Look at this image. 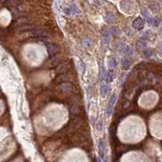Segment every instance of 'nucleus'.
I'll use <instances>...</instances> for the list:
<instances>
[{"label":"nucleus","mask_w":162,"mask_h":162,"mask_svg":"<svg viewBox=\"0 0 162 162\" xmlns=\"http://www.w3.org/2000/svg\"><path fill=\"white\" fill-rule=\"evenodd\" d=\"M69 80V77L67 76V75H62V76H58L57 77V79L55 80V83H56L57 84H63V83H66V82H68Z\"/></svg>","instance_id":"nucleus-19"},{"label":"nucleus","mask_w":162,"mask_h":162,"mask_svg":"<svg viewBox=\"0 0 162 162\" xmlns=\"http://www.w3.org/2000/svg\"><path fill=\"white\" fill-rule=\"evenodd\" d=\"M108 65H109V67L111 69L117 67V66H118V61H117L116 58L110 57L108 60Z\"/></svg>","instance_id":"nucleus-17"},{"label":"nucleus","mask_w":162,"mask_h":162,"mask_svg":"<svg viewBox=\"0 0 162 162\" xmlns=\"http://www.w3.org/2000/svg\"><path fill=\"white\" fill-rule=\"evenodd\" d=\"M116 101H117V95L115 93H113V94H112L111 96H110L108 105H107V109H106V115H107L108 118L111 116V114H112L113 105H114Z\"/></svg>","instance_id":"nucleus-2"},{"label":"nucleus","mask_w":162,"mask_h":162,"mask_svg":"<svg viewBox=\"0 0 162 162\" xmlns=\"http://www.w3.org/2000/svg\"><path fill=\"white\" fill-rule=\"evenodd\" d=\"M117 47H118V50H119V52L124 53V50H125L126 46L124 43H118V46H117Z\"/></svg>","instance_id":"nucleus-23"},{"label":"nucleus","mask_w":162,"mask_h":162,"mask_svg":"<svg viewBox=\"0 0 162 162\" xmlns=\"http://www.w3.org/2000/svg\"><path fill=\"white\" fill-rule=\"evenodd\" d=\"M122 67L124 69H125V70L129 69V67H130V60L129 59V58H127V57L122 58Z\"/></svg>","instance_id":"nucleus-18"},{"label":"nucleus","mask_w":162,"mask_h":162,"mask_svg":"<svg viewBox=\"0 0 162 162\" xmlns=\"http://www.w3.org/2000/svg\"><path fill=\"white\" fill-rule=\"evenodd\" d=\"M106 71L105 70V67H103L102 65L100 66V71H99V80L103 81L105 80V75Z\"/></svg>","instance_id":"nucleus-20"},{"label":"nucleus","mask_w":162,"mask_h":162,"mask_svg":"<svg viewBox=\"0 0 162 162\" xmlns=\"http://www.w3.org/2000/svg\"><path fill=\"white\" fill-rule=\"evenodd\" d=\"M146 47H147V44H146V41H144L143 39H139V41H137L136 43V48L137 50L140 51V52H143V50H146Z\"/></svg>","instance_id":"nucleus-12"},{"label":"nucleus","mask_w":162,"mask_h":162,"mask_svg":"<svg viewBox=\"0 0 162 162\" xmlns=\"http://www.w3.org/2000/svg\"><path fill=\"white\" fill-rule=\"evenodd\" d=\"M104 162H109V161H108V159H105V160H104Z\"/></svg>","instance_id":"nucleus-27"},{"label":"nucleus","mask_w":162,"mask_h":162,"mask_svg":"<svg viewBox=\"0 0 162 162\" xmlns=\"http://www.w3.org/2000/svg\"><path fill=\"white\" fill-rule=\"evenodd\" d=\"M101 34H102V39L104 41L105 45L109 46V41H110V32L109 29L107 27H104L101 30Z\"/></svg>","instance_id":"nucleus-5"},{"label":"nucleus","mask_w":162,"mask_h":162,"mask_svg":"<svg viewBox=\"0 0 162 162\" xmlns=\"http://www.w3.org/2000/svg\"><path fill=\"white\" fill-rule=\"evenodd\" d=\"M109 32L113 36H114V37H117L118 35V33H119L118 28H116V27H111V29H109Z\"/></svg>","instance_id":"nucleus-22"},{"label":"nucleus","mask_w":162,"mask_h":162,"mask_svg":"<svg viewBox=\"0 0 162 162\" xmlns=\"http://www.w3.org/2000/svg\"><path fill=\"white\" fill-rule=\"evenodd\" d=\"M110 90V87L109 85L107 84H103L101 86V88H100V92H101V96H105L108 94V92Z\"/></svg>","instance_id":"nucleus-16"},{"label":"nucleus","mask_w":162,"mask_h":162,"mask_svg":"<svg viewBox=\"0 0 162 162\" xmlns=\"http://www.w3.org/2000/svg\"><path fill=\"white\" fill-rule=\"evenodd\" d=\"M103 129V122L101 120V121H99L97 123H96V130H98V131H101Z\"/></svg>","instance_id":"nucleus-26"},{"label":"nucleus","mask_w":162,"mask_h":162,"mask_svg":"<svg viewBox=\"0 0 162 162\" xmlns=\"http://www.w3.org/2000/svg\"><path fill=\"white\" fill-rule=\"evenodd\" d=\"M79 12H80V10L75 5H71L70 7L64 9V13L68 16L75 15V14H78Z\"/></svg>","instance_id":"nucleus-8"},{"label":"nucleus","mask_w":162,"mask_h":162,"mask_svg":"<svg viewBox=\"0 0 162 162\" xmlns=\"http://www.w3.org/2000/svg\"><path fill=\"white\" fill-rule=\"evenodd\" d=\"M98 152L101 158L105 157V155L106 153V144L105 141L104 139H100L98 142Z\"/></svg>","instance_id":"nucleus-6"},{"label":"nucleus","mask_w":162,"mask_h":162,"mask_svg":"<svg viewBox=\"0 0 162 162\" xmlns=\"http://www.w3.org/2000/svg\"><path fill=\"white\" fill-rule=\"evenodd\" d=\"M105 20L109 25H113V24L116 22V16H115L114 14H113V12H108L105 14Z\"/></svg>","instance_id":"nucleus-11"},{"label":"nucleus","mask_w":162,"mask_h":162,"mask_svg":"<svg viewBox=\"0 0 162 162\" xmlns=\"http://www.w3.org/2000/svg\"><path fill=\"white\" fill-rule=\"evenodd\" d=\"M123 54H125L126 55H127V56H130V57H131L134 55V51H133V49L130 46H126V49L125 50H124V53Z\"/></svg>","instance_id":"nucleus-21"},{"label":"nucleus","mask_w":162,"mask_h":162,"mask_svg":"<svg viewBox=\"0 0 162 162\" xmlns=\"http://www.w3.org/2000/svg\"><path fill=\"white\" fill-rule=\"evenodd\" d=\"M31 34L33 37H39V38H46L49 36L47 31L41 27H35L31 29Z\"/></svg>","instance_id":"nucleus-1"},{"label":"nucleus","mask_w":162,"mask_h":162,"mask_svg":"<svg viewBox=\"0 0 162 162\" xmlns=\"http://www.w3.org/2000/svg\"><path fill=\"white\" fill-rule=\"evenodd\" d=\"M71 69V65L70 63H62L57 67V72L60 75H63L67 73L68 71H70Z\"/></svg>","instance_id":"nucleus-4"},{"label":"nucleus","mask_w":162,"mask_h":162,"mask_svg":"<svg viewBox=\"0 0 162 162\" xmlns=\"http://www.w3.org/2000/svg\"><path fill=\"white\" fill-rule=\"evenodd\" d=\"M64 60V57L61 56V57H56V58H53L51 59L50 63V68H55L58 67L59 65H61L63 63Z\"/></svg>","instance_id":"nucleus-7"},{"label":"nucleus","mask_w":162,"mask_h":162,"mask_svg":"<svg viewBox=\"0 0 162 162\" xmlns=\"http://www.w3.org/2000/svg\"><path fill=\"white\" fill-rule=\"evenodd\" d=\"M160 22V19H158V18H152V20H151V25H152L153 26L156 27V26L159 25Z\"/></svg>","instance_id":"nucleus-25"},{"label":"nucleus","mask_w":162,"mask_h":162,"mask_svg":"<svg viewBox=\"0 0 162 162\" xmlns=\"http://www.w3.org/2000/svg\"><path fill=\"white\" fill-rule=\"evenodd\" d=\"M114 78H115V74H114V71H113V70H110L105 73V80L106 82L111 83V82H113V80H114Z\"/></svg>","instance_id":"nucleus-13"},{"label":"nucleus","mask_w":162,"mask_h":162,"mask_svg":"<svg viewBox=\"0 0 162 162\" xmlns=\"http://www.w3.org/2000/svg\"><path fill=\"white\" fill-rule=\"evenodd\" d=\"M141 14H142L143 19H145L149 24L151 23V20H152V17H151L149 16V14H148V12H147V9L145 8H141Z\"/></svg>","instance_id":"nucleus-15"},{"label":"nucleus","mask_w":162,"mask_h":162,"mask_svg":"<svg viewBox=\"0 0 162 162\" xmlns=\"http://www.w3.org/2000/svg\"><path fill=\"white\" fill-rule=\"evenodd\" d=\"M58 88L59 89L60 91L64 92H69L72 90V85L71 83L69 82H66V83H63L58 85Z\"/></svg>","instance_id":"nucleus-10"},{"label":"nucleus","mask_w":162,"mask_h":162,"mask_svg":"<svg viewBox=\"0 0 162 162\" xmlns=\"http://www.w3.org/2000/svg\"><path fill=\"white\" fill-rule=\"evenodd\" d=\"M132 26L134 29H135L137 30H140L142 29L143 26H144V22H143V20L141 18V17H138L136 18L135 20L133 21L132 23Z\"/></svg>","instance_id":"nucleus-9"},{"label":"nucleus","mask_w":162,"mask_h":162,"mask_svg":"<svg viewBox=\"0 0 162 162\" xmlns=\"http://www.w3.org/2000/svg\"><path fill=\"white\" fill-rule=\"evenodd\" d=\"M81 44L85 48H91L93 46V42H92V39L89 38V37H84L81 41Z\"/></svg>","instance_id":"nucleus-14"},{"label":"nucleus","mask_w":162,"mask_h":162,"mask_svg":"<svg viewBox=\"0 0 162 162\" xmlns=\"http://www.w3.org/2000/svg\"><path fill=\"white\" fill-rule=\"evenodd\" d=\"M46 46L48 54H49L50 57H54L59 52V47H58V46H57L56 44L47 43Z\"/></svg>","instance_id":"nucleus-3"},{"label":"nucleus","mask_w":162,"mask_h":162,"mask_svg":"<svg viewBox=\"0 0 162 162\" xmlns=\"http://www.w3.org/2000/svg\"><path fill=\"white\" fill-rule=\"evenodd\" d=\"M143 56L145 58H150L151 56V54H152V51L146 49L145 50L143 51Z\"/></svg>","instance_id":"nucleus-24"}]
</instances>
